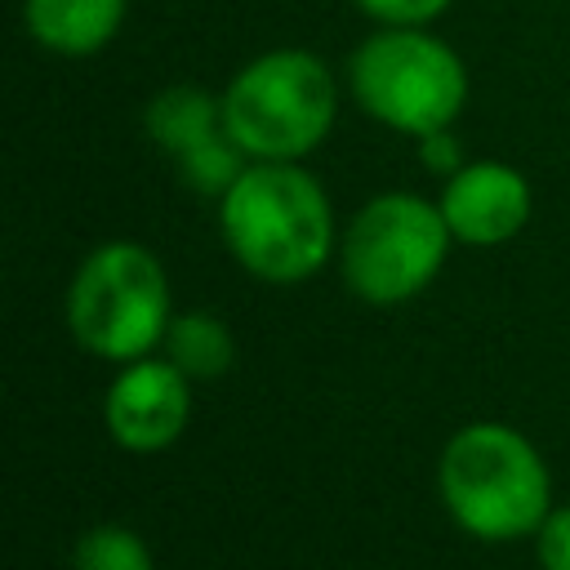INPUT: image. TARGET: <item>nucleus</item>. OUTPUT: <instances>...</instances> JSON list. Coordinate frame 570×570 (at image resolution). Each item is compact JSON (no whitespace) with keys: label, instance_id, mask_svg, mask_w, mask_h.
Returning a JSON list of instances; mask_svg holds the SVG:
<instances>
[{"label":"nucleus","instance_id":"nucleus-1","mask_svg":"<svg viewBox=\"0 0 570 570\" xmlns=\"http://www.w3.org/2000/svg\"><path fill=\"white\" fill-rule=\"evenodd\" d=\"M223 236L245 272L272 285L307 281L334 245V218L321 183L289 165H249L223 196Z\"/></svg>","mask_w":570,"mask_h":570},{"label":"nucleus","instance_id":"nucleus-15","mask_svg":"<svg viewBox=\"0 0 570 570\" xmlns=\"http://www.w3.org/2000/svg\"><path fill=\"white\" fill-rule=\"evenodd\" d=\"M370 18L387 22V27H419L428 18H436L450 0H356Z\"/></svg>","mask_w":570,"mask_h":570},{"label":"nucleus","instance_id":"nucleus-9","mask_svg":"<svg viewBox=\"0 0 570 570\" xmlns=\"http://www.w3.org/2000/svg\"><path fill=\"white\" fill-rule=\"evenodd\" d=\"M22 18L45 49L85 58L116 36L125 18V0H27Z\"/></svg>","mask_w":570,"mask_h":570},{"label":"nucleus","instance_id":"nucleus-7","mask_svg":"<svg viewBox=\"0 0 570 570\" xmlns=\"http://www.w3.org/2000/svg\"><path fill=\"white\" fill-rule=\"evenodd\" d=\"M187 374L174 361H125V370L116 374L102 414H107V432L134 450V454H151L165 450L183 436L187 428Z\"/></svg>","mask_w":570,"mask_h":570},{"label":"nucleus","instance_id":"nucleus-4","mask_svg":"<svg viewBox=\"0 0 570 570\" xmlns=\"http://www.w3.org/2000/svg\"><path fill=\"white\" fill-rule=\"evenodd\" d=\"M227 134L258 160L307 156L334 125V80L303 49H272L223 94Z\"/></svg>","mask_w":570,"mask_h":570},{"label":"nucleus","instance_id":"nucleus-3","mask_svg":"<svg viewBox=\"0 0 570 570\" xmlns=\"http://www.w3.org/2000/svg\"><path fill=\"white\" fill-rule=\"evenodd\" d=\"M169 321L165 267L134 240L98 245L67 289V325L76 343L107 361H138L165 338Z\"/></svg>","mask_w":570,"mask_h":570},{"label":"nucleus","instance_id":"nucleus-12","mask_svg":"<svg viewBox=\"0 0 570 570\" xmlns=\"http://www.w3.org/2000/svg\"><path fill=\"white\" fill-rule=\"evenodd\" d=\"M245 156H249V151H245V147L227 134V125H223L218 134H209L205 142L187 147V151L174 156V160H178V174H183V183H187L191 191H200V196H227L232 183L249 169Z\"/></svg>","mask_w":570,"mask_h":570},{"label":"nucleus","instance_id":"nucleus-10","mask_svg":"<svg viewBox=\"0 0 570 570\" xmlns=\"http://www.w3.org/2000/svg\"><path fill=\"white\" fill-rule=\"evenodd\" d=\"M218 129H223V102H214L196 85H174V89L156 94L147 107V134L174 156H183L187 147L205 142Z\"/></svg>","mask_w":570,"mask_h":570},{"label":"nucleus","instance_id":"nucleus-11","mask_svg":"<svg viewBox=\"0 0 570 570\" xmlns=\"http://www.w3.org/2000/svg\"><path fill=\"white\" fill-rule=\"evenodd\" d=\"M165 347H169V361L187 379H218L236 361L232 330L214 312H183V316H174L169 330H165Z\"/></svg>","mask_w":570,"mask_h":570},{"label":"nucleus","instance_id":"nucleus-8","mask_svg":"<svg viewBox=\"0 0 570 570\" xmlns=\"http://www.w3.org/2000/svg\"><path fill=\"white\" fill-rule=\"evenodd\" d=\"M441 214L463 245H499L512 240L530 218V187L512 165L476 160L450 174Z\"/></svg>","mask_w":570,"mask_h":570},{"label":"nucleus","instance_id":"nucleus-5","mask_svg":"<svg viewBox=\"0 0 570 570\" xmlns=\"http://www.w3.org/2000/svg\"><path fill=\"white\" fill-rule=\"evenodd\" d=\"M352 89L374 120L423 138L459 116L468 98V71L436 36H423L414 27H387L356 49Z\"/></svg>","mask_w":570,"mask_h":570},{"label":"nucleus","instance_id":"nucleus-13","mask_svg":"<svg viewBox=\"0 0 570 570\" xmlns=\"http://www.w3.org/2000/svg\"><path fill=\"white\" fill-rule=\"evenodd\" d=\"M71 570H151L147 543L129 525H89L71 548Z\"/></svg>","mask_w":570,"mask_h":570},{"label":"nucleus","instance_id":"nucleus-2","mask_svg":"<svg viewBox=\"0 0 570 570\" xmlns=\"http://www.w3.org/2000/svg\"><path fill=\"white\" fill-rule=\"evenodd\" d=\"M441 499L450 517L476 539L534 534L552 512V481L539 450L503 423H472L441 450Z\"/></svg>","mask_w":570,"mask_h":570},{"label":"nucleus","instance_id":"nucleus-14","mask_svg":"<svg viewBox=\"0 0 570 570\" xmlns=\"http://www.w3.org/2000/svg\"><path fill=\"white\" fill-rule=\"evenodd\" d=\"M534 543H539V566L543 570H570V508H552L539 521Z\"/></svg>","mask_w":570,"mask_h":570},{"label":"nucleus","instance_id":"nucleus-16","mask_svg":"<svg viewBox=\"0 0 570 570\" xmlns=\"http://www.w3.org/2000/svg\"><path fill=\"white\" fill-rule=\"evenodd\" d=\"M419 156H423V165H428V169H436V174H459V169H463L459 142H454L445 129L423 134V138H419Z\"/></svg>","mask_w":570,"mask_h":570},{"label":"nucleus","instance_id":"nucleus-6","mask_svg":"<svg viewBox=\"0 0 570 570\" xmlns=\"http://www.w3.org/2000/svg\"><path fill=\"white\" fill-rule=\"evenodd\" d=\"M450 236L441 205L410 191L374 196L343 236V281L365 303H405L441 272Z\"/></svg>","mask_w":570,"mask_h":570}]
</instances>
